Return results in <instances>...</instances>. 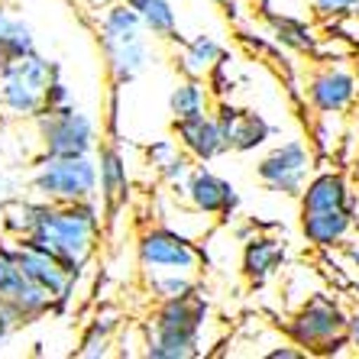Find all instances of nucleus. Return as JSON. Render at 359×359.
I'll use <instances>...</instances> for the list:
<instances>
[{
  "mask_svg": "<svg viewBox=\"0 0 359 359\" xmlns=\"http://www.w3.org/2000/svg\"><path fill=\"white\" fill-rule=\"evenodd\" d=\"M100 214H104V204H97V198L75 201V204H52L49 201L39 226L23 240L49 250L72 276L81 278L91 259L97 256L100 230H104Z\"/></svg>",
  "mask_w": 359,
  "mask_h": 359,
  "instance_id": "nucleus-1",
  "label": "nucleus"
},
{
  "mask_svg": "<svg viewBox=\"0 0 359 359\" xmlns=\"http://www.w3.org/2000/svg\"><path fill=\"white\" fill-rule=\"evenodd\" d=\"M210 298L204 288L172 301H156L142 334V356L149 359H194L204 353V327L210 324Z\"/></svg>",
  "mask_w": 359,
  "mask_h": 359,
  "instance_id": "nucleus-2",
  "label": "nucleus"
},
{
  "mask_svg": "<svg viewBox=\"0 0 359 359\" xmlns=\"http://www.w3.org/2000/svg\"><path fill=\"white\" fill-rule=\"evenodd\" d=\"M94 33H97L110 88H126L152 65L156 39L142 26V20L136 17V10H130L123 0L94 13Z\"/></svg>",
  "mask_w": 359,
  "mask_h": 359,
  "instance_id": "nucleus-3",
  "label": "nucleus"
},
{
  "mask_svg": "<svg viewBox=\"0 0 359 359\" xmlns=\"http://www.w3.org/2000/svg\"><path fill=\"white\" fill-rule=\"evenodd\" d=\"M346 320H350V311L343 308V301L334 298L330 292H324V288H318L304 301H298L292 308V314L285 320H278V327L308 356L330 359V356L353 353Z\"/></svg>",
  "mask_w": 359,
  "mask_h": 359,
  "instance_id": "nucleus-4",
  "label": "nucleus"
},
{
  "mask_svg": "<svg viewBox=\"0 0 359 359\" xmlns=\"http://www.w3.org/2000/svg\"><path fill=\"white\" fill-rule=\"evenodd\" d=\"M29 191L52 204H75L97 198V159L94 156H36Z\"/></svg>",
  "mask_w": 359,
  "mask_h": 359,
  "instance_id": "nucleus-5",
  "label": "nucleus"
},
{
  "mask_svg": "<svg viewBox=\"0 0 359 359\" xmlns=\"http://www.w3.org/2000/svg\"><path fill=\"white\" fill-rule=\"evenodd\" d=\"M36 123V156H94L100 146V123L88 110L65 104L42 110Z\"/></svg>",
  "mask_w": 359,
  "mask_h": 359,
  "instance_id": "nucleus-6",
  "label": "nucleus"
},
{
  "mask_svg": "<svg viewBox=\"0 0 359 359\" xmlns=\"http://www.w3.org/2000/svg\"><path fill=\"white\" fill-rule=\"evenodd\" d=\"M59 75V65L39 55V49L26 59H17L0 72V110L17 120H36L46 110V88Z\"/></svg>",
  "mask_w": 359,
  "mask_h": 359,
  "instance_id": "nucleus-7",
  "label": "nucleus"
},
{
  "mask_svg": "<svg viewBox=\"0 0 359 359\" xmlns=\"http://www.w3.org/2000/svg\"><path fill=\"white\" fill-rule=\"evenodd\" d=\"M136 262L142 276L152 272H184V276H201L204 272V250L198 240L182 233L172 224H152L136 236Z\"/></svg>",
  "mask_w": 359,
  "mask_h": 359,
  "instance_id": "nucleus-8",
  "label": "nucleus"
},
{
  "mask_svg": "<svg viewBox=\"0 0 359 359\" xmlns=\"http://www.w3.org/2000/svg\"><path fill=\"white\" fill-rule=\"evenodd\" d=\"M0 304L13 314L20 327L39 324L42 318L55 314V301L46 288L26 276L17 262V240L0 230Z\"/></svg>",
  "mask_w": 359,
  "mask_h": 359,
  "instance_id": "nucleus-9",
  "label": "nucleus"
},
{
  "mask_svg": "<svg viewBox=\"0 0 359 359\" xmlns=\"http://www.w3.org/2000/svg\"><path fill=\"white\" fill-rule=\"evenodd\" d=\"M304 104L318 117H350L359 110V72L350 59H318L304 78Z\"/></svg>",
  "mask_w": 359,
  "mask_h": 359,
  "instance_id": "nucleus-10",
  "label": "nucleus"
},
{
  "mask_svg": "<svg viewBox=\"0 0 359 359\" xmlns=\"http://www.w3.org/2000/svg\"><path fill=\"white\" fill-rule=\"evenodd\" d=\"M314 168H318V152L301 136H292V140H282L262 152V159L256 162V178L266 191L298 201L308 178L314 175Z\"/></svg>",
  "mask_w": 359,
  "mask_h": 359,
  "instance_id": "nucleus-11",
  "label": "nucleus"
},
{
  "mask_svg": "<svg viewBox=\"0 0 359 359\" xmlns=\"http://www.w3.org/2000/svg\"><path fill=\"white\" fill-rule=\"evenodd\" d=\"M175 198H182L188 208L210 217L214 224H230L240 214V191H236V184L226 182L224 175H217L208 162H194L191 175H188L184 188Z\"/></svg>",
  "mask_w": 359,
  "mask_h": 359,
  "instance_id": "nucleus-12",
  "label": "nucleus"
},
{
  "mask_svg": "<svg viewBox=\"0 0 359 359\" xmlns=\"http://www.w3.org/2000/svg\"><path fill=\"white\" fill-rule=\"evenodd\" d=\"M13 240H17V236H13ZM17 262L39 288H46V292L52 294L55 314H65V311L75 304L78 278L72 276L49 250H42V246H36V243H29V240H17Z\"/></svg>",
  "mask_w": 359,
  "mask_h": 359,
  "instance_id": "nucleus-13",
  "label": "nucleus"
},
{
  "mask_svg": "<svg viewBox=\"0 0 359 359\" xmlns=\"http://www.w3.org/2000/svg\"><path fill=\"white\" fill-rule=\"evenodd\" d=\"M214 117H217L224 140L230 146V152L250 156L256 149H266L269 140L276 136V123L252 107H240L230 97H217L214 100Z\"/></svg>",
  "mask_w": 359,
  "mask_h": 359,
  "instance_id": "nucleus-14",
  "label": "nucleus"
},
{
  "mask_svg": "<svg viewBox=\"0 0 359 359\" xmlns=\"http://www.w3.org/2000/svg\"><path fill=\"white\" fill-rule=\"evenodd\" d=\"M353 210L359 217V191L353 188V178L346 175V168L324 165L314 168V175L308 178L304 191L298 194V214H314V210Z\"/></svg>",
  "mask_w": 359,
  "mask_h": 359,
  "instance_id": "nucleus-15",
  "label": "nucleus"
},
{
  "mask_svg": "<svg viewBox=\"0 0 359 359\" xmlns=\"http://www.w3.org/2000/svg\"><path fill=\"white\" fill-rule=\"evenodd\" d=\"M285 259H288V246L282 236L252 230L240 250V276L250 288H266L276 276H282Z\"/></svg>",
  "mask_w": 359,
  "mask_h": 359,
  "instance_id": "nucleus-16",
  "label": "nucleus"
},
{
  "mask_svg": "<svg viewBox=\"0 0 359 359\" xmlns=\"http://www.w3.org/2000/svg\"><path fill=\"white\" fill-rule=\"evenodd\" d=\"M94 159H97V198L104 204V214H114L130 201V191H133L130 165H126L123 149L117 146V136L100 142Z\"/></svg>",
  "mask_w": 359,
  "mask_h": 359,
  "instance_id": "nucleus-17",
  "label": "nucleus"
},
{
  "mask_svg": "<svg viewBox=\"0 0 359 359\" xmlns=\"http://www.w3.org/2000/svg\"><path fill=\"white\" fill-rule=\"evenodd\" d=\"M172 136H175L178 146L194 162H214L230 152L214 110L210 114H198V117H188V120H172Z\"/></svg>",
  "mask_w": 359,
  "mask_h": 359,
  "instance_id": "nucleus-18",
  "label": "nucleus"
},
{
  "mask_svg": "<svg viewBox=\"0 0 359 359\" xmlns=\"http://www.w3.org/2000/svg\"><path fill=\"white\" fill-rule=\"evenodd\" d=\"M262 23L269 29V39L278 42L285 52L292 55H308V59H318V49H320V29L314 23L311 13H259Z\"/></svg>",
  "mask_w": 359,
  "mask_h": 359,
  "instance_id": "nucleus-19",
  "label": "nucleus"
},
{
  "mask_svg": "<svg viewBox=\"0 0 359 359\" xmlns=\"http://www.w3.org/2000/svg\"><path fill=\"white\" fill-rule=\"evenodd\" d=\"M301 217V236L311 250L318 252H337L343 243L359 230V217L353 210H314V214H298Z\"/></svg>",
  "mask_w": 359,
  "mask_h": 359,
  "instance_id": "nucleus-20",
  "label": "nucleus"
},
{
  "mask_svg": "<svg viewBox=\"0 0 359 359\" xmlns=\"http://www.w3.org/2000/svg\"><path fill=\"white\" fill-rule=\"evenodd\" d=\"M226 46L210 33H198L188 36L175 46V65L182 68V75H194V78H210L214 68L224 62Z\"/></svg>",
  "mask_w": 359,
  "mask_h": 359,
  "instance_id": "nucleus-21",
  "label": "nucleus"
},
{
  "mask_svg": "<svg viewBox=\"0 0 359 359\" xmlns=\"http://www.w3.org/2000/svg\"><path fill=\"white\" fill-rule=\"evenodd\" d=\"M120 330H123V311L104 304V308L84 324L81 337H78V346H75V356H81V359L110 356V353H114L110 346H114Z\"/></svg>",
  "mask_w": 359,
  "mask_h": 359,
  "instance_id": "nucleus-22",
  "label": "nucleus"
},
{
  "mask_svg": "<svg viewBox=\"0 0 359 359\" xmlns=\"http://www.w3.org/2000/svg\"><path fill=\"white\" fill-rule=\"evenodd\" d=\"M214 100L217 97H214V88H210L208 78L184 75L168 91V114H172V120H188V117H198V114H210Z\"/></svg>",
  "mask_w": 359,
  "mask_h": 359,
  "instance_id": "nucleus-23",
  "label": "nucleus"
},
{
  "mask_svg": "<svg viewBox=\"0 0 359 359\" xmlns=\"http://www.w3.org/2000/svg\"><path fill=\"white\" fill-rule=\"evenodd\" d=\"M130 10H136V17L142 20V26L149 29V36L156 42H168V46H178L184 39L182 36V23H178V13L168 0H123Z\"/></svg>",
  "mask_w": 359,
  "mask_h": 359,
  "instance_id": "nucleus-24",
  "label": "nucleus"
},
{
  "mask_svg": "<svg viewBox=\"0 0 359 359\" xmlns=\"http://www.w3.org/2000/svg\"><path fill=\"white\" fill-rule=\"evenodd\" d=\"M198 288V276H184V272H152L146 276V292L152 301H172L182 294H191Z\"/></svg>",
  "mask_w": 359,
  "mask_h": 359,
  "instance_id": "nucleus-25",
  "label": "nucleus"
},
{
  "mask_svg": "<svg viewBox=\"0 0 359 359\" xmlns=\"http://www.w3.org/2000/svg\"><path fill=\"white\" fill-rule=\"evenodd\" d=\"M308 10L320 23H337L359 17V0H308Z\"/></svg>",
  "mask_w": 359,
  "mask_h": 359,
  "instance_id": "nucleus-26",
  "label": "nucleus"
},
{
  "mask_svg": "<svg viewBox=\"0 0 359 359\" xmlns=\"http://www.w3.org/2000/svg\"><path fill=\"white\" fill-rule=\"evenodd\" d=\"M178 152H182V146H178L175 136H162V140H152L142 146V159H146V165H149L152 175H156L168 159H175Z\"/></svg>",
  "mask_w": 359,
  "mask_h": 359,
  "instance_id": "nucleus-27",
  "label": "nucleus"
},
{
  "mask_svg": "<svg viewBox=\"0 0 359 359\" xmlns=\"http://www.w3.org/2000/svg\"><path fill=\"white\" fill-rule=\"evenodd\" d=\"M65 104H72V88L65 84V78H62V72L49 81V88H46V110H55V107H65Z\"/></svg>",
  "mask_w": 359,
  "mask_h": 359,
  "instance_id": "nucleus-28",
  "label": "nucleus"
},
{
  "mask_svg": "<svg viewBox=\"0 0 359 359\" xmlns=\"http://www.w3.org/2000/svg\"><path fill=\"white\" fill-rule=\"evenodd\" d=\"M340 256H343V262H346V269H350V272H356V276H359V236H356V233H353L350 240L343 243Z\"/></svg>",
  "mask_w": 359,
  "mask_h": 359,
  "instance_id": "nucleus-29",
  "label": "nucleus"
},
{
  "mask_svg": "<svg viewBox=\"0 0 359 359\" xmlns=\"http://www.w3.org/2000/svg\"><path fill=\"white\" fill-rule=\"evenodd\" d=\"M17 320H13V314H10L7 308H4V304H0V346H4V343H10V337L17 334Z\"/></svg>",
  "mask_w": 359,
  "mask_h": 359,
  "instance_id": "nucleus-30",
  "label": "nucleus"
},
{
  "mask_svg": "<svg viewBox=\"0 0 359 359\" xmlns=\"http://www.w3.org/2000/svg\"><path fill=\"white\" fill-rule=\"evenodd\" d=\"M210 4L224 10L226 20H233V23H240L243 20V0H210Z\"/></svg>",
  "mask_w": 359,
  "mask_h": 359,
  "instance_id": "nucleus-31",
  "label": "nucleus"
},
{
  "mask_svg": "<svg viewBox=\"0 0 359 359\" xmlns=\"http://www.w3.org/2000/svg\"><path fill=\"white\" fill-rule=\"evenodd\" d=\"M346 334H350V346L359 356V308L350 311V320H346Z\"/></svg>",
  "mask_w": 359,
  "mask_h": 359,
  "instance_id": "nucleus-32",
  "label": "nucleus"
},
{
  "mask_svg": "<svg viewBox=\"0 0 359 359\" xmlns=\"http://www.w3.org/2000/svg\"><path fill=\"white\" fill-rule=\"evenodd\" d=\"M84 10H91V13H100V10H107L110 4H117V0H78Z\"/></svg>",
  "mask_w": 359,
  "mask_h": 359,
  "instance_id": "nucleus-33",
  "label": "nucleus"
},
{
  "mask_svg": "<svg viewBox=\"0 0 359 359\" xmlns=\"http://www.w3.org/2000/svg\"><path fill=\"white\" fill-rule=\"evenodd\" d=\"M13 20H17L13 13H7V10L0 7V42H4V36L10 33V26H13Z\"/></svg>",
  "mask_w": 359,
  "mask_h": 359,
  "instance_id": "nucleus-34",
  "label": "nucleus"
},
{
  "mask_svg": "<svg viewBox=\"0 0 359 359\" xmlns=\"http://www.w3.org/2000/svg\"><path fill=\"white\" fill-rule=\"evenodd\" d=\"M350 165H353V175L359 178V146H356V156H353V162H350Z\"/></svg>",
  "mask_w": 359,
  "mask_h": 359,
  "instance_id": "nucleus-35",
  "label": "nucleus"
},
{
  "mask_svg": "<svg viewBox=\"0 0 359 359\" xmlns=\"http://www.w3.org/2000/svg\"><path fill=\"white\" fill-rule=\"evenodd\" d=\"M353 130H356V136H359V114H356V126H353Z\"/></svg>",
  "mask_w": 359,
  "mask_h": 359,
  "instance_id": "nucleus-36",
  "label": "nucleus"
}]
</instances>
